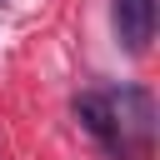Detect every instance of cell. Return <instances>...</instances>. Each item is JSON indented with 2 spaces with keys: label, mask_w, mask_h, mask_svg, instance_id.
<instances>
[{
  "label": "cell",
  "mask_w": 160,
  "mask_h": 160,
  "mask_svg": "<svg viewBox=\"0 0 160 160\" xmlns=\"http://www.w3.org/2000/svg\"><path fill=\"white\" fill-rule=\"evenodd\" d=\"M75 120L105 145V155H110V100H105V90H85V95H75Z\"/></svg>",
  "instance_id": "obj_3"
},
{
  "label": "cell",
  "mask_w": 160,
  "mask_h": 160,
  "mask_svg": "<svg viewBox=\"0 0 160 160\" xmlns=\"http://www.w3.org/2000/svg\"><path fill=\"white\" fill-rule=\"evenodd\" d=\"M110 100V160H150L155 150V100L145 85L105 90Z\"/></svg>",
  "instance_id": "obj_1"
},
{
  "label": "cell",
  "mask_w": 160,
  "mask_h": 160,
  "mask_svg": "<svg viewBox=\"0 0 160 160\" xmlns=\"http://www.w3.org/2000/svg\"><path fill=\"white\" fill-rule=\"evenodd\" d=\"M110 25L130 55H145L155 40V0H110Z\"/></svg>",
  "instance_id": "obj_2"
}]
</instances>
